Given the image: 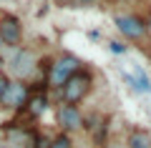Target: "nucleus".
Instances as JSON below:
<instances>
[{"instance_id":"nucleus-11","label":"nucleus","mask_w":151,"mask_h":148,"mask_svg":"<svg viewBox=\"0 0 151 148\" xmlns=\"http://www.w3.org/2000/svg\"><path fill=\"white\" fill-rule=\"evenodd\" d=\"M50 148H73V141L68 133H60V136L50 138Z\"/></svg>"},{"instance_id":"nucleus-14","label":"nucleus","mask_w":151,"mask_h":148,"mask_svg":"<svg viewBox=\"0 0 151 148\" xmlns=\"http://www.w3.org/2000/svg\"><path fill=\"white\" fill-rule=\"evenodd\" d=\"M8 83H10V78H8L5 73H0V98H3V93H5V88H8Z\"/></svg>"},{"instance_id":"nucleus-9","label":"nucleus","mask_w":151,"mask_h":148,"mask_svg":"<svg viewBox=\"0 0 151 148\" xmlns=\"http://www.w3.org/2000/svg\"><path fill=\"white\" fill-rule=\"evenodd\" d=\"M124 80H129V83L134 85L139 93H151V80H149V75H146L139 65H134V75L124 73Z\"/></svg>"},{"instance_id":"nucleus-10","label":"nucleus","mask_w":151,"mask_h":148,"mask_svg":"<svg viewBox=\"0 0 151 148\" xmlns=\"http://www.w3.org/2000/svg\"><path fill=\"white\" fill-rule=\"evenodd\" d=\"M129 148H151V136L146 131H131Z\"/></svg>"},{"instance_id":"nucleus-18","label":"nucleus","mask_w":151,"mask_h":148,"mask_svg":"<svg viewBox=\"0 0 151 148\" xmlns=\"http://www.w3.org/2000/svg\"><path fill=\"white\" fill-rule=\"evenodd\" d=\"M3 48H5V45H3V43H0V53H3Z\"/></svg>"},{"instance_id":"nucleus-2","label":"nucleus","mask_w":151,"mask_h":148,"mask_svg":"<svg viewBox=\"0 0 151 148\" xmlns=\"http://www.w3.org/2000/svg\"><path fill=\"white\" fill-rule=\"evenodd\" d=\"M78 70H81V60L76 58V55H68V53L60 55V58H55L53 63L48 65V85L60 90V85H63L73 73H78Z\"/></svg>"},{"instance_id":"nucleus-6","label":"nucleus","mask_w":151,"mask_h":148,"mask_svg":"<svg viewBox=\"0 0 151 148\" xmlns=\"http://www.w3.org/2000/svg\"><path fill=\"white\" fill-rule=\"evenodd\" d=\"M55 118H58V126L63 128V133H73V131H81L83 128V113L78 111V106H65L60 103L58 111H55Z\"/></svg>"},{"instance_id":"nucleus-4","label":"nucleus","mask_w":151,"mask_h":148,"mask_svg":"<svg viewBox=\"0 0 151 148\" xmlns=\"http://www.w3.org/2000/svg\"><path fill=\"white\" fill-rule=\"evenodd\" d=\"M28 98H30L28 83H23V80H10L8 88H5V93H3V98H0V106L10 108V111H25Z\"/></svg>"},{"instance_id":"nucleus-8","label":"nucleus","mask_w":151,"mask_h":148,"mask_svg":"<svg viewBox=\"0 0 151 148\" xmlns=\"http://www.w3.org/2000/svg\"><path fill=\"white\" fill-rule=\"evenodd\" d=\"M25 111H28L30 118H40L48 111V95L45 93H30V98H28V103H25Z\"/></svg>"},{"instance_id":"nucleus-5","label":"nucleus","mask_w":151,"mask_h":148,"mask_svg":"<svg viewBox=\"0 0 151 148\" xmlns=\"http://www.w3.org/2000/svg\"><path fill=\"white\" fill-rule=\"evenodd\" d=\"M23 40V23L18 15L13 13H3L0 15V43L3 45H10V48H18Z\"/></svg>"},{"instance_id":"nucleus-17","label":"nucleus","mask_w":151,"mask_h":148,"mask_svg":"<svg viewBox=\"0 0 151 148\" xmlns=\"http://www.w3.org/2000/svg\"><path fill=\"white\" fill-rule=\"evenodd\" d=\"M0 73H3V60H0Z\"/></svg>"},{"instance_id":"nucleus-19","label":"nucleus","mask_w":151,"mask_h":148,"mask_svg":"<svg viewBox=\"0 0 151 148\" xmlns=\"http://www.w3.org/2000/svg\"><path fill=\"white\" fill-rule=\"evenodd\" d=\"M0 148H8V146H5V143H0Z\"/></svg>"},{"instance_id":"nucleus-3","label":"nucleus","mask_w":151,"mask_h":148,"mask_svg":"<svg viewBox=\"0 0 151 148\" xmlns=\"http://www.w3.org/2000/svg\"><path fill=\"white\" fill-rule=\"evenodd\" d=\"M8 70L13 73V80H23L25 83L33 73H35V55L28 48H13L10 58H8Z\"/></svg>"},{"instance_id":"nucleus-1","label":"nucleus","mask_w":151,"mask_h":148,"mask_svg":"<svg viewBox=\"0 0 151 148\" xmlns=\"http://www.w3.org/2000/svg\"><path fill=\"white\" fill-rule=\"evenodd\" d=\"M91 85H93V78L88 70H78L73 73L63 85H60V101L65 106H78V103L91 93Z\"/></svg>"},{"instance_id":"nucleus-7","label":"nucleus","mask_w":151,"mask_h":148,"mask_svg":"<svg viewBox=\"0 0 151 148\" xmlns=\"http://www.w3.org/2000/svg\"><path fill=\"white\" fill-rule=\"evenodd\" d=\"M116 28L124 38L129 40H141L146 35V23L141 20L139 15H119L116 18Z\"/></svg>"},{"instance_id":"nucleus-16","label":"nucleus","mask_w":151,"mask_h":148,"mask_svg":"<svg viewBox=\"0 0 151 148\" xmlns=\"http://www.w3.org/2000/svg\"><path fill=\"white\" fill-rule=\"evenodd\" d=\"M146 33H151V20H149V23H146Z\"/></svg>"},{"instance_id":"nucleus-12","label":"nucleus","mask_w":151,"mask_h":148,"mask_svg":"<svg viewBox=\"0 0 151 148\" xmlns=\"http://www.w3.org/2000/svg\"><path fill=\"white\" fill-rule=\"evenodd\" d=\"M33 148H50V138H45V136H33Z\"/></svg>"},{"instance_id":"nucleus-15","label":"nucleus","mask_w":151,"mask_h":148,"mask_svg":"<svg viewBox=\"0 0 151 148\" xmlns=\"http://www.w3.org/2000/svg\"><path fill=\"white\" fill-rule=\"evenodd\" d=\"M73 5H86V3H91V0H70Z\"/></svg>"},{"instance_id":"nucleus-13","label":"nucleus","mask_w":151,"mask_h":148,"mask_svg":"<svg viewBox=\"0 0 151 148\" xmlns=\"http://www.w3.org/2000/svg\"><path fill=\"white\" fill-rule=\"evenodd\" d=\"M108 48H111V53H116V55H121V53L129 50V45H124V43H119V40H111V43H108Z\"/></svg>"}]
</instances>
